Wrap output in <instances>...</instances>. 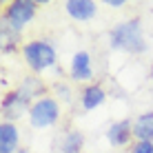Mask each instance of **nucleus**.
I'll return each instance as SVG.
<instances>
[{"label":"nucleus","mask_w":153,"mask_h":153,"mask_svg":"<svg viewBox=\"0 0 153 153\" xmlns=\"http://www.w3.org/2000/svg\"><path fill=\"white\" fill-rule=\"evenodd\" d=\"M109 47L113 51H122L129 56H142L149 49V42L144 36V25L140 16L120 20L109 29Z\"/></svg>","instance_id":"1"},{"label":"nucleus","mask_w":153,"mask_h":153,"mask_svg":"<svg viewBox=\"0 0 153 153\" xmlns=\"http://www.w3.org/2000/svg\"><path fill=\"white\" fill-rule=\"evenodd\" d=\"M20 56L27 69L36 76L51 71L58 67V47L51 38H31L20 47Z\"/></svg>","instance_id":"2"},{"label":"nucleus","mask_w":153,"mask_h":153,"mask_svg":"<svg viewBox=\"0 0 153 153\" xmlns=\"http://www.w3.org/2000/svg\"><path fill=\"white\" fill-rule=\"evenodd\" d=\"M60 120H62V102L58 98H53L51 93L31 102L29 115H27V122L31 129H36V131L53 129V126L60 124Z\"/></svg>","instance_id":"3"},{"label":"nucleus","mask_w":153,"mask_h":153,"mask_svg":"<svg viewBox=\"0 0 153 153\" xmlns=\"http://www.w3.org/2000/svg\"><path fill=\"white\" fill-rule=\"evenodd\" d=\"M38 7H40L38 0H11V2L4 4L0 20H4L11 29H16L18 33H22V31L33 22L36 13H38Z\"/></svg>","instance_id":"4"},{"label":"nucleus","mask_w":153,"mask_h":153,"mask_svg":"<svg viewBox=\"0 0 153 153\" xmlns=\"http://www.w3.org/2000/svg\"><path fill=\"white\" fill-rule=\"evenodd\" d=\"M69 80L73 84H82V87H87V84L96 82V67H93V56L91 51L87 49H78L76 53L71 56L69 60Z\"/></svg>","instance_id":"5"},{"label":"nucleus","mask_w":153,"mask_h":153,"mask_svg":"<svg viewBox=\"0 0 153 153\" xmlns=\"http://www.w3.org/2000/svg\"><path fill=\"white\" fill-rule=\"evenodd\" d=\"M29 107H31V102H27L16 89H7V91L2 93L0 113H2L4 122H16L18 124V120H22V118L29 115Z\"/></svg>","instance_id":"6"},{"label":"nucleus","mask_w":153,"mask_h":153,"mask_svg":"<svg viewBox=\"0 0 153 153\" xmlns=\"http://www.w3.org/2000/svg\"><path fill=\"white\" fill-rule=\"evenodd\" d=\"M104 140L111 149H129L131 144L135 142L133 138V120L122 118V120H115L107 126L104 131Z\"/></svg>","instance_id":"7"},{"label":"nucleus","mask_w":153,"mask_h":153,"mask_svg":"<svg viewBox=\"0 0 153 153\" xmlns=\"http://www.w3.org/2000/svg\"><path fill=\"white\" fill-rule=\"evenodd\" d=\"M107 89H104V84L96 80L91 84H87V87L80 89V93H78V104H80V111L89 113V111H96L100 109L104 102H107Z\"/></svg>","instance_id":"8"},{"label":"nucleus","mask_w":153,"mask_h":153,"mask_svg":"<svg viewBox=\"0 0 153 153\" xmlns=\"http://www.w3.org/2000/svg\"><path fill=\"white\" fill-rule=\"evenodd\" d=\"M16 91L27 100V102H36V100H40L42 96H49L47 82L42 80L40 76H36V73H27L25 78H20V82L16 84Z\"/></svg>","instance_id":"9"},{"label":"nucleus","mask_w":153,"mask_h":153,"mask_svg":"<svg viewBox=\"0 0 153 153\" xmlns=\"http://www.w3.org/2000/svg\"><path fill=\"white\" fill-rule=\"evenodd\" d=\"M65 13L69 16L73 22H91L98 16V2L96 0H67Z\"/></svg>","instance_id":"10"},{"label":"nucleus","mask_w":153,"mask_h":153,"mask_svg":"<svg viewBox=\"0 0 153 153\" xmlns=\"http://www.w3.org/2000/svg\"><path fill=\"white\" fill-rule=\"evenodd\" d=\"M84 131L78 129V126H69V129H65L60 133V138H58V151L60 153H82L84 149Z\"/></svg>","instance_id":"11"},{"label":"nucleus","mask_w":153,"mask_h":153,"mask_svg":"<svg viewBox=\"0 0 153 153\" xmlns=\"http://www.w3.org/2000/svg\"><path fill=\"white\" fill-rule=\"evenodd\" d=\"M20 149V129L16 122H0V153H16Z\"/></svg>","instance_id":"12"},{"label":"nucleus","mask_w":153,"mask_h":153,"mask_svg":"<svg viewBox=\"0 0 153 153\" xmlns=\"http://www.w3.org/2000/svg\"><path fill=\"white\" fill-rule=\"evenodd\" d=\"M20 47H22V33H18L4 20H0V49H2V56H13L16 51H20Z\"/></svg>","instance_id":"13"},{"label":"nucleus","mask_w":153,"mask_h":153,"mask_svg":"<svg viewBox=\"0 0 153 153\" xmlns=\"http://www.w3.org/2000/svg\"><path fill=\"white\" fill-rule=\"evenodd\" d=\"M133 138L153 142V109L142 111L138 118H133Z\"/></svg>","instance_id":"14"},{"label":"nucleus","mask_w":153,"mask_h":153,"mask_svg":"<svg viewBox=\"0 0 153 153\" xmlns=\"http://www.w3.org/2000/svg\"><path fill=\"white\" fill-rule=\"evenodd\" d=\"M73 82H65V80H56L53 84H51V96L53 98H58L62 104H73V87H71Z\"/></svg>","instance_id":"15"},{"label":"nucleus","mask_w":153,"mask_h":153,"mask_svg":"<svg viewBox=\"0 0 153 153\" xmlns=\"http://www.w3.org/2000/svg\"><path fill=\"white\" fill-rule=\"evenodd\" d=\"M129 153H153V142H144V140H135L133 144L126 149Z\"/></svg>","instance_id":"16"},{"label":"nucleus","mask_w":153,"mask_h":153,"mask_svg":"<svg viewBox=\"0 0 153 153\" xmlns=\"http://www.w3.org/2000/svg\"><path fill=\"white\" fill-rule=\"evenodd\" d=\"M104 4L111 9H122V7H126V0H104Z\"/></svg>","instance_id":"17"},{"label":"nucleus","mask_w":153,"mask_h":153,"mask_svg":"<svg viewBox=\"0 0 153 153\" xmlns=\"http://www.w3.org/2000/svg\"><path fill=\"white\" fill-rule=\"evenodd\" d=\"M16 153H33V151H31V149H29V146H20V149H18V151H16Z\"/></svg>","instance_id":"18"}]
</instances>
